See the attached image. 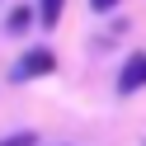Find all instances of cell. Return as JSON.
<instances>
[{"instance_id":"cell-6","label":"cell","mask_w":146,"mask_h":146,"mask_svg":"<svg viewBox=\"0 0 146 146\" xmlns=\"http://www.w3.org/2000/svg\"><path fill=\"white\" fill-rule=\"evenodd\" d=\"M90 10H94V14H113V10H118V0H90Z\"/></svg>"},{"instance_id":"cell-5","label":"cell","mask_w":146,"mask_h":146,"mask_svg":"<svg viewBox=\"0 0 146 146\" xmlns=\"http://www.w3.org/2000/svg\"><path fill=\"white\" fill-rule=\"evenodd\" d=\"M0 146H38V132H10L0 137Z\"/></svg>"},{"instance_id":"cell-4","label":"cell","mask_w":146,"mask_h":146,"mask_svg":"<svg viewBox=\"0 0 146 146\" xmlns=\"http://www.w3.org/2000/svg\"><path fill=\"white\" fill-rule=\"evenodd\" d=\"M61 10H66V0H38V24H42V29H57Z\"/></svg>"},{"instance_id":"cell-1","label":"cell","mask_w":146,"mask_h":146,"mask_svg":"<svg viewBox=\"0 0 146 146\" xmlns=\"http://www.w3.org/2000/svg\"><path fill=\"white\" fill-rule=\"evenodd\" d=\"M52 71H57V52H52V47H29V52L10 66V80H19V85H24V80L52 76Z\"/></svg>"},{"instance_id":"cell-2","label":"cell","mask_w":146,"mask_h":146,"mask_svg":"<svg viewBox=\"0 0 146 146\" xmlns=\"http://www.w3.org/2000/svg\"><path fill=\"white\" fill-rule=\"evenodd\" d=\"M118 99H132L137 90H146V52H132V57H123V66H118Z\"/></svg>"},{"instance_id":"cell-3","label":"cell","mask_w":146,"mask_h":146,"mask_svg":"<svg viewBox=\"0 0 146 146\" xmlns=\"http://www.w3.org/2000/svg\"><path fill=\"white\" fill-rule=\"evenodd\" d=\"M33 24H38V5H14V10L5 14V33H10V38H24Z\"/></svg>"}]
</instances>
